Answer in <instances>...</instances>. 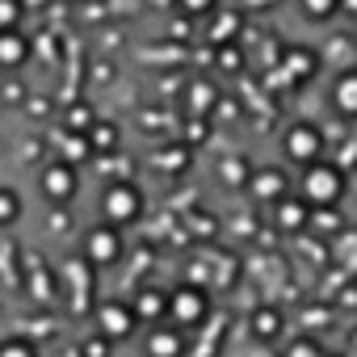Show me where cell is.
<instances>
[{"mask_svg": "<svg viewBox=\"0 0 357 357\" xmlns=\"http://www.w3.org/2000/svg\"><path fill=\"white\" fill-rule=\"evenodd\" d=\"M349 194V172L340 164L328 160H311L298 168V198L315 211V206H336Z\"/></svg>", "mask_w": 357, "mask_h": 357, "instance_id": "cell-1", "label": "cell"}, {"mask_svg": "<svg viewBox=\"0 0 357 357\" xmlns=\"http://www.w3.org/2000/svg\"><path fill=\"white\" fill-rule=\"evenodd\" d=\"M143 190L130 181V176H118V181H105L101 190V219L109 227H130L143 219Z\"/></svg>", "mask_w": 357, "mask_h": 357, "instance_id": "cell-2", "label": "cell"}, {"mask_svg": "<svg viewBox=\"0 0 357 357\" xmlns=\"http://www.w3.org/2000/svg\"><path fill=\"white\" fill-rule=\"evenodd\" d=\"M206 315H211V290L206 286L185 282V286L168 290V315H164V324L181 328V332H194Z\"/></svg>", "mask_w": 357, "mask_h": 357, "instance_id": "cell-3", "label": "cell"}, {"mask_svg": "<svg viewBox=\"0 0 357 357\" xmlns=\"http://www.w3.org/2000/svg\"><path fill=\"white\" fill-rule=\"evenodd\" d=\"M38 190L47 194V202L68 206V202L80 194V172H76V164L63 160V155H55L51 164H43V172H38Z\"/></svg>", "mask_w": 357, "mask_h": 357, "instance_id": "cell-4", "label": "cell"}, {"mask_svg": "<svg viewBox=\"0 0 357 357\" xmlns=\"http://www.w3.org/2000/svg\"><path fill=\"white\" fill-rule=\"evenodd\" d=\"M324 130L315 126V122H294V126H286V135H282V151H286V160H294L298 168L303 164H311V160H324Z\"/></svg>", "mask_w": 357, "mask_h": 357, "instance_id": "cell-5", "label": "cell"}, {"mask_svg": "<svg viewBox=\"0 0 357 357\" xmlns=\"http://www.w3.org/2000/svg\"><path fill=\"white\" fill-rule=\"evenodd\" d=\"M97 332L105 336V340H130L135 336V328H139V315H135V307L126 303V298H105V303H97Z\"/></svg>", "mask_w": 357, "mask_h": 357, "instance_id": "cell-6", "label": "cell"}, {"mask_svg": "<svg viewBox=\"0 0 357 357\" xmlns=\"http://www.w3.org/2000/svg\"><path fill=\"white\" fill-rule=\"evenodd\" d=\"M122 227H109V223H97L89 236H84V261L93 269H109L122 261Z\"/></svg>", "mask_w": 357, "mask_h": 357, "instance_id": "cell-7", "label": "cell"}, {"mask_svg": "<svg viewBox=\"0 0 357 357\" xmlns=\"http://www.w3.org/2000/svg\"><path fill=\"white\" fill-rule=\"evenodd\" d=\"M257 202H278V198H286L290 194V176H286V168H278V164H269V168H252V176H248V185H244Z\"/></svg>", "mask_w": 357, "mask_h": 357, "instance_id": "cell-8", "label": "cell"}, {"mask_svg": "<svg viewBox=\"0 0 357 357\" xmlns=\"http://www.w3.org/2000/svg\"><path fill=\"white\" fill-rule=\"evenodd\" d=\"M269 215H273V223H278L282 231H303V227L311 223V206H307L298 194H286V198L269 202Z\"/></svg>", "mask_w": 357, "mask_h": 357, "instance_id": "cell-9", "label": "cell"}, {"mask_svg": "<svg viewBox=\"0 0 357 357\" xmlns=\"http://www.w3.org/2000/svg\"><path fill=\"white\" fill-rule=\"evenodd\" d=\"M328 101H332V109H336L340 118L357 122V68H344V72L332 80V89H328Z\"/></svg>", "mask_w": 357, "mask_h": 357, "instance_id": "cell-10", "label": "cell"}, {"mask_svg": "<svg viewBox=\"0 0 357 357\" xmlns=\"http://www.w3.org/2000/svg\"><path fill=\"white\" fill-rule=\"evenodd\" d=\"M130 307H135L139 324H164V315H168V294L155 290V286H143V290L130 298Z\"/></svg>", "mask_w": 357, "mask_h": 357, "instance_id": "cell-11", "label": "cell"}, {"mask_svg": "<svg viewBox=\"0 0 357 357\" xmlns=\"http://www.w3.org/2000/svg\"><path fill=\"white\" fill-rule=\"evenodd\" d=\"M185 353V332L181 328H151L147 332V357H181Z\"/></svg>", "mask_w": 357, "mask_h": 357, "instance_id": "cell-12", "label": "cell"}, {"mask_svg": "<svg viewBox=\"0 0 357 357\" xmlns=\"http://www.w3.org/2000/svg\"><path fill=\"white\" fill-rule=\"evenodd\" d=\"M26 59H30V38L22 30H0V68L17 72Z\"/></svg>", "mask_w": 357, "mask_h": 357, "instance_id": "cell-13", "label": "cell"}, {"mask_svg": "<svg viewBox=\"0 0 357 357\" xmlns=\"http://www.w3.org/2000/svg\"><path fill=\"white\" fill-rule=\"evenodd\" d=\"M286 68H290V80H311L319 72V51L311 47H290L286 51Z\"/></svg>", "mask_w": 357, "mask_h": 357, "instance_id": "cell-14", "label": "cell"}, {"mask_svg": "<svg viewBox=\"0 0 357 357\" xmlns=\"http://www.w3.org/2000/svg\"><path fill=\"white\" fill-rule=\"evenodd\" d=\"M190 97H185V105H190V114L194 118H206L211 109H215V101H219V89L211 84V80H190V89H185Z\"/></svg>", "mask_w": 357, "mask_h": 357, "instance_id": "cell-15", "label": "cell"}, {"mask_svg": "<svg viewBox=\"0 0 357 357\" xmlns=\"http://www.w3.org/2000/svg\"><path fill=\"white\" fill-rule=\"evenodd\" d=\"M151 168H155V172H185V168H190V147H185V143L160 147V151L151 155Z\"/></svg>", "mask_w": 357, "mask_h": 357, "instance_id": "cell-16", "label": "cell"}, {"mask_svg": "<svg viewBox=\"0 0 357 357\" xmlns=\"http://www.w3.org/2000/svg\"><path fill=\"white\" fill-rule=\"evenodd\" d=\"M84 139H89V147H93V151L109 155V151H118V143H122V130H118L114 122H93V126L84 130Z\"/></svg>", "mask_w": 357, "mask_h": 357, "instance_id": "cell-17", "label": "cell"}, {"mask_svg": "<svg viewBox=\"0 0 357 357\" xmlns=\"http://www.w3.org/2000/svg\"><path fill=\"white\" fill-rule=\"evenodd\" d=\"M332 261L344 269H357V227H340L332 236Z\"/></svg>", "mask_w": 357, "mask_h": 357, "instance_id": "cell-18", "label": "cell"}, {"mask_svg": "<svg viewBox=\"0 0 357 357\" xmlns=\"http://www.w3.org/2000/svg\"><path fill=\"white\" fill-rule=\"evenodd\" d=\"M248 324H252V336H257V340H273V336H282V324H286V319H282L278 307H261Z\"/></svg>", "mask_w": 357, "mask_h": 357, "instance_id": "cell-19", "label": "cell"}, {"mask_svg": "<svg viewBox=\"0 0 357 357\" xmlns=\"http://www.w3.org/2000/svg\"><path fill=\"white\" fill-rule=\"evenodd\" d=\"M22 194L13 190V185H0V227H13L17 219H22Z\"/></svg>", "mask_w": 357, "mask_h": 357, "instance_id": "cell-20", "label": "cell"}, {"mask_svg": "<svg viewBox=\"0 0 357 357\" xmlns=\"http://www.w3.org/2000/svg\"><path fill=\"white\" fill-rule=\"evenodd\" d=\"M340 5H344V0H298V9H303L311 22H332V17L340 13Z\"/></svg>", "mask_w": 357, "mask_h": 357, "instance_id": "cell-21", "label": "cell"}, {"mask_svg": "<svg viewBox=\"0 0 357 357\" xmlns=\"http://www.w3.org/2000/svg\"><path fill=\"white\" fill-rule=\"evenodd\" d=\"M0 357H43V353L26 336H5V340H0Z\"/></svg>", "mask_w": 357, "mask_h": 357, "instance_id": "cell-22", "label": "cell"}, {"mask_svg": "<svg viewBox=\"0 0 357 357\" xmlns=\"http://www.w3.org/2000/svg\"><path fill=\"white\" fill-rule=\"evenodd\" d=\"M109 353H114V340H105L101 332H93V336L80 340V357H109Z\"/></svg>", "mask_w": 357, "mask_h": 357, "instance_id": "cell-23", "label": "cell"}, {"mask_svg": "<svg viewBox=\"0 0 357 357\" xmlns=\"http://www.w3.org/2000/svg\"><path fill=\"white\" fill-rule=\"evenodd\" d=\"M236 176H240V181L248 185V176H252V164H248V155H231V160L223 164V181H236Z\"/></svg>", "mask_w": 357, "mask_h": 357, "instance_id": "cell-24", "label": "cell"}, {"mask_svg": "<svg viewBox=\"0 0 357 357\" xmlns=\"http://www.w3.org/2000/svg\"><path fill=\"white\" fill-rule=\"evenodd\" d=\"M22 0H0V30H17V22H22Z\"/></svg>", "mask_w": 357, "mask_h": 357, "instance_id": "cell-25", "label": "cell"}, {"mask_svg": "<svg viewBox=\"0 0 357 357\" xmlns=\"http://www.w3.org/2000/svg\"><path fill=\"white\" fill-rule=\"evenodd\" d=\"M231 34H240V13H223V17H219V30H211L215 43H227Z\"/></svg>", "mask_w": 357, "mask_h": 357, "instance_id": "cell-26", "label": "cell"}, {"mask_svg": "<svg viewBox=\"0 0 357 357\" xmlns=\"http://www.w3.org/2000/svg\"><path fill=\"white\" fill-rule=\"evenodd\" d=\"M68 122H72V130H76V135H84V130H89V126H93L97 118H93V109H89V105H72Z\"/></svg>", "mask_w": 357, "mask_h": 357, "instance_id": "cell-27", "label": "cell"}, {"mask_svg": "<svg viewBox=\"0 0 357 357\" xmlns=\"http://www.w3.org/2000/svg\"><path fill=\"white\" fill-rule=\"evenodd\" d=\"M176 5H181L190 17H206V13H215V9H219V0H176Z\"/></svg>", "mask_w": 357, "mask_h": 357, "instance_id": "cell-28", "label": "cell"}, {"mask_svg": "<svg viewBox=\"0 0 357 357\" xmlns=\"http://www.w3.org/2000/svg\"><path fill=\"white\" fill-rule=\"evenodd\" d=\"M219 55H223V68H227V72H231V68H236V72H240V59H244V55H240V51H236V47H223V51H219Z\"/></svg>", "mask_w": 357, "mask_h": 357, "instance_id": "cell-29", "label": "cell"}, {"mask_svg": "<svg viewBox=\"0 0 357 357\" xmlns=\"http://www.w3.org/2000/svg\"><path fill=\"white\" fill-rule=\"evenodd\" d=\"M290 357H319V349H315L311 340H303V344H294V349H290Z\"/></svg>", "mask_w": 357, "mask_h": 357, "instance_id": "cell-30", "label": "cell"}, {"mask_svg": "<svg viewBox=\"0 0 357 357\" xmlns=\"http://www.w3.org/2000/svg\"><path fill=\"white\" fill-rule=\"evenodd\" d=\"M63 223L72 227V215H63V211H55V215H51V231H63Z\"/></svg>", "mask_w": 357, "mask_h": 357, "instance_id": "cell-31", "label": "cell"}, {"mask_svg": "<svg viewBox=\"0 0 357 357\" xmlns=\"http://www.w3.org/2000/svg\"><path fill=\"white\" fill-rule=\"evenodd\" d=\"M47 0H22V9H43Z\"/></svg>", "mask_w": 357, "mask_h": 357, "instance_id": "cell-32", "label": "cell"}, {"mask_svg": "<svg viewBox=\"0 0 357 357\" xmlns=\"http://www.w3.org/2000/svg\"><path fill=\"white\" fill-rule=\"evenodd\" d=\"M353 349H357V328H353Z\"/></svg>", "mask_w": 357, "mask_h": 357, "instance_id": "cell-33", "label": "cell"}]
</instances>
